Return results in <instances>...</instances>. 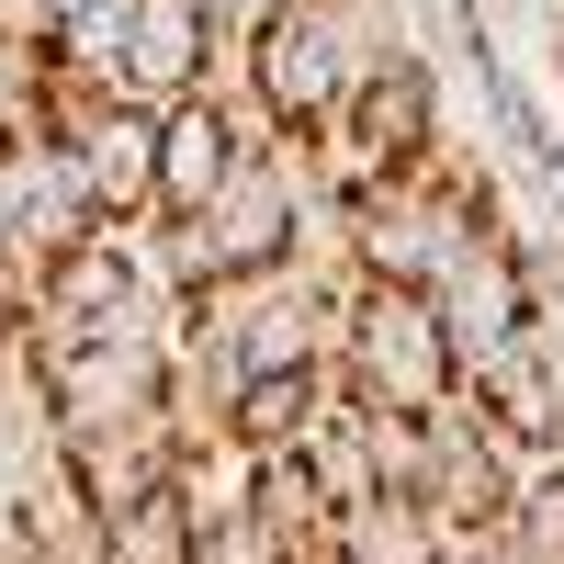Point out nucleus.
Segmentation results:
<instances>
[{
  "label": "nucleus",
  "instance_id": "obj_1",
  "mask_svg": "<svg viewBox=\"0 0 564 564\" xmlns=\"http://www.w3.org/2000/svg\"><path fill=\"white\" fill-rule=\"evenodd\" d=\"M406 45H417L406 0H282L238 45V90L271 124V148H339V113L361 102V79Z\"/></svg>",
  "mask_w": 564,
  "mask_h": 564
},
{
  "label": "nucleus",
  "instance_id": "obj_2",
  "mask_svg": "<svg viewBox=\"0 0 564 564\" xmlns=\"http://www.w3.org/2000/svg\"><path fill=\"white\" fill-rule=\"evenodd\" d=\"M339 395L395 406V417L463 406V350H452V316H441L430 282L350 271V294H339Z\"/></svg>",
  "mask_w": 564,
  "mask_h": 564
},
{
  "label": "nucleus",
  "instance_id": "obj_3",
  "mask_svg": "<svg viewBox=\"0 0 564 564\" xmlns=\"http://www.w3.org/2000/svg\"><path fill=\"white\" fill-rule=\"evenodd\" d=\"M542 305H553V282H542V249L520 238V215L486 226V238L441 271V316H452V350H463V395H475V372H497L508 350L531 339Z\"/></svg>",
  "mask_w": 564,
  "mask_h": 564
},
{
  "label": "nucleus",
  "instance_id": "obj_4",
  "mask_svg": "<svg viewBox=\"0 0 564 564\" xmlns=\"http://www.w3.org/2000/svg\"><path fill=\"white\" fill-rule=\"evenodd\" d=\"M45 135H68L113 226H159V102L135 90H57Z\"/></svg>",
  "mask_w": 564,
  "mask_h": 564
},
{
  "label": "nucleus",
  "instance_id": "obj_5",
  "mask_svg": "<svg viewBox=\"0 0 564 564\" xmlns=\"http://www.w3.org/2000/svg\"><path fill=\"white\" fill-rule=\"evenodd\" d=\"M102 193H90V170L68 135H12V204H0V249L34 260V271H57L68 249L102 238Z\"/></svg>",
  "mask_w": 564,
  "mask_h": 564
},
{
  "label": "nucleus",
  "instance_id": "obj_6",
  "mask_svg": "<svg viewBox=\"0 0 564 564\" xmlns=\"http://www.w3.org/2000/svg\"><path fill=\"white\" fill-rule=\"evenodd\" d=\"M452 148V124H441V57H430V34L406 45V57H384L361 79V102L339 113V170H417V159H441Z\"/></svg>",
  "mask_w": 564,
  "mask_h": 564
},
{
  "label": "nucleus",
  "instance_id": "obj_7",
  "mask_svg": "<svg viewBox=\"0 0 564 564\" xmlns=\"http://www.w3.org/2000/svg\"><path fill=\"white\" fill-rule=\"evenodd\" d=\"M249 148H271V124L249 113V90L159 102V226H170V215H204L226 181L249 170Z\"/></svg>",
  "mask_w": 564,
  "mask_h": 564
},
{
  "label": "nucleus",
  "instance_id": "obj_8",
  "mask_svg": "<svg viewBox=\"0 0 564 564\" xmlns=\"http://www.w3.org/2000/svg\"><path fill=\"white\" fill-rule=\"evenodd\" d=\"M508 497H520V452H508V430L463 395L430 417V486H417V508H430L441 531H497Z\"/></svg>",
  "mask_w": 564,
  "mask_h": 564
},
{
  "label": "nucleus",
  "instance_id": "obj_9",
  "mask_svg": "<svg viewBox=\"0 0 564 564\" xmlns=\"http://www.w3.org/2000/svg\"><path fill=\"white\" fill-rule=\"evenodd\" d=\"M124 90H135V102L238 90V34H226L204 0H135V23H124Z\"/></svg>",
  "mask_w": 564,
  "mask_h": 564
},
{
  "label": "nucleus",
  "instance_id": "obj_10",
  "mask_svg": "<svg viewBox=\"0 0 564 564\" xmlns=\"http://www.w3.org/2000/svg\"><path fill=\"white\" fill-rule=\"evenodd\" d=\"M475 406L508 430V452H520V463L564 452V294L531 316V339L508 350L497 372H475Z\"/></svg>",
  "mask_w": 564,
  "mask_h": 564
},
{
  "label": "nucleus",
  "instance_id": "obj_11",
  "mask_svg": "<svg viewBox=\"0 0 564 564\" xmlns=\"http://www.w3.org/2000/svg\"><path fill=\"white\" fill-rule=\"evenodd\" d=\"M327 406H339V372H238L226 441H238V452H305Z\"/></svg>",
  "mask_w": 564,
  "mask_h": 564
},
{
  "label": "nucleus",
  "instance_id": "obj_12",
  "mask_svg": "<svg viewBox=\"0 0 564 564\" xmlns=\"http://www.w3.org/2000/svg\"><path fill=\"white\" fill-rule=\"evenodd\" d=\"M102 564H204V508H193V486H148L135 508H113L102 520Z\"/></svg>",
  "mask_w": 564,
  "mask_h": 564
},
{
  "label": "nucleus",
  "instance_id": "obj_13",
  "mask_svg": "<svg viewBox=\"0 0 564 564\" xmlns=\"http://www.w3.org/2000/svg\"><path fill=\"white\" fill-rule=\"evenodd\" d=\"M441 553H452V531L406 497H372V508L339 520V564H441Z\"/></svg>",
  "mask_w": 564,
  "mask_h": 564
},
{
  "label": "nucleus",
  "instance_id": "obj_14",
  "mask_svg": "<svg viewBox=\"0 0 564 564\" xmlns=\"http://www.w3.org/2000/svg\"><path fill=\"white\" fill-rule=\"evenodd\" d=\"M497 553L508 564H564V452L520 463V497H508V520H497Z\"/></svg>",
  "mask_w": 564,
  "mask_h": 564
},
{
  "label": "nucleus",
  "instance_id": "obj_15",
  "mask_svg": "<svg viewBox=\"0 0 564 564\" xmlns=\"http://www.w3.org/2000/svg\"><path fill=\"white\" fill-rule=\"evenodd\" d=\"M305 463H316V486L339 497V508H372V497H384V486H372V441H361V406H350V395H339V406L316 417Z\"/></svg>",
  "mask_w": 564,
  "mask_h": 564
},
{
  "label": "nucleus",
  "instance_id": "obj_16",
  "mask_svg": "<svg viewBox=\"0 0 564 564\" xmlns=\"http://www.w3.org/2000/svg\"><path fill=\"white\" fill-rule=\"evenodd\" d=\"M0 204H12V124H0Z\"/></svg>",
  "mask_w": 564,
  "mask_h": 564
},
{
  "label": "nucleus",
  "instance_id": "obj_17",
  "mask_svg": "<svg viewBox=\"0 0 564 564\" xmlns=\"http://www.w3.org/2000/svg\"><path fill=\"white\" fill-rule=\"evenodd\" d=\"M553 79H564V23H553Z\"/></svg>",
  "mask_w": 564,
  "mask_h": 564
}]
</instances>
